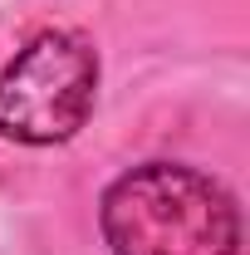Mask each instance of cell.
Returning <instances> with one entry per match:
<instances>
[{
	"label": "cell",
	"mask_w": 250,
	"mask_h": 255,
	"mask_svg": "<svg viewBox=\"0 0 250 255\" xmlns=\"http://www.w3.org/2000/svg\"><path fill=\"white\" fill-rule=\"evenodd\" d=\"M113 255H236L241 211L216 177L182 162H142L98 201Z\"/></svg>",
	"instance_id": "6da1fadb"
},
{
	"label": "cell",
	"mask_w": 250,
	"mask_h": 255,
	"mask_svg": "<svg viewBox=\"0 0 250 255\" xmlns=\"http://www.w3.org/2000/svg\"><path fill=\"white\" fill-rule=\"evenodd\" d=\"M98 98V49L74 30H44L0 69V137L25 147L69 142Z\"/></svg>",
	"instance_id": "7a4b0ae2"
}]
</instances>
